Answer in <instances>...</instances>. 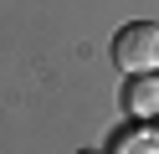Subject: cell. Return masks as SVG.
<instances>
[{
  "mask_svg": "<svg viewBox=\"0 0 159 154\" xmlns=\"http://www.w3.org/2000/svg\"><path fill=\"white\" fill-rule=\"evenodd\" d=\"M113 62L123 72H154L159 67V26L128 21V26L113 36Z\"/></svg>",
  "mask_w": 159,
  "mask_h": 154,
  "instance_id": "6da1fadb",
  "label": "cell"
},
{
  "mask_svg": "<svg viewBox=\"0 0 159 154\" xmlns=\"http://www.w3.org/2000/svg\"><path fill=\"white\" fill-rule=\"evenodd\" d=\"M123 103H128L134 118H159V77H154V72H128Z\"/></svg>",
  "mask_w": 159,
  "mask_h": 154,
  "instance_id": "7a4b0ae2",
  "label": "cell"
},
{
  "mask_svg": "<svg viewBox=\"0 0 159 154\" xmlns=\"http://www.w3.org/2000/svg\"><path fill=\"white\" fill-rule=\"evenodd\" d=\"M113 149H118V154H154V149H159L154 118H139V123H128V128H118V133H113Z\"/></svg>",
  "mask_w": 159,
  "mask_h": 154,
  "instance_id": "3957f363",
  "label": "cell"
}]
</instances>
